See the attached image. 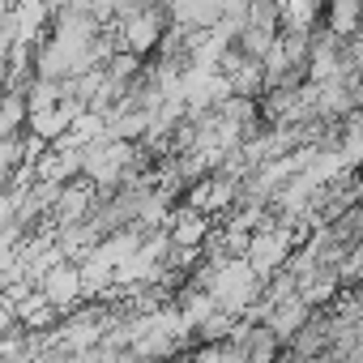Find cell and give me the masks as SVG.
I'll return each mask as SVG.
<instances>
[{"label":"cell","mask_w":363,"mask_h":363,"mask_svg":"<svg viewBox=\"0 0 363 363\" xmlns=\"http://www.w3.org/2000/svg\"><path fill=\"white\" fill-rule=\"evenodd\" d=\"M286 252H291V235L286 231H265V235H252L248 240V265H252L257 278L269 274L274 265H282Z\"/></svg>","instance_id":"cell-1"},{"label":"cell","mask_w":363,"mask_h":363,"mask_svg":"<svg viewBox=\"0 0 363 363\" xmlns=\"http://www.w3.org/2000/svg\"><path fill=\"white\" fill-rule=\"evenodd\" d=\"M39 295L52 303V308H65L82 295V269L77 265H56L39 278Z\"/></svg>","instance_id":"cell-2"},{"label":"cell","mask_w":363,"mask_h":363,"mask_svg":"<svg viewBox=\"0 0 363 363\" xmlns=\"http://www.w3.org/2000/svg\"><path fill=\"white\" fill-rule=\"evenodd\" d=\"M359 26H363V9H359V5H337V9H329V35H333V39H354Z\"/></svg>","instance_id":"cell-3"}]
</instances>
